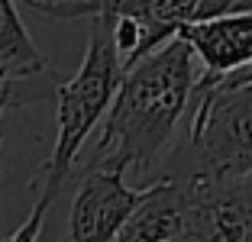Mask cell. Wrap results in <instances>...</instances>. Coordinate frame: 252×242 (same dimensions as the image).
<instances>
[{"label":"cell","instance_id":"9c48e42d","mask_svg":"<svg viewBox=\"0 0 252 242\" xmlns=\"http://www.w3.org/2000/svg\"><path fill=\"white\" fill-rule=\"evenodd\" d=\"M55 84L45 78H30V81H7L0 78V113L13 110V107H26V103H39V100H49L55 94Z\"/></svg>","mask_w":252,"mask_h":242},{"label":"cell","instance_id":"30bf717a","mask_svg":"<svg viewBox=\"0 0 252 242\" xmlns=\"http://www.w3.org/2000/svg\"><path fill=\"white\" fill-rule=\"evenodd\" d=\"M26 7H32L42 16H55V20H71V16H94L100 3L110 0H23Z\"/></svg>","mask_w":252,"mask_h":242},{"label":"cell","instance_id":"ba28073f","mask_svg":"<svg viewBox=\"0 0 252 242\" xmlns=\"http://www.w3.org/2000/svg\"><path fill=\"white\" fill-rule=\"evenodd\" d=\"M45 74H52L49 71V59L30 39L16 3L13 0H0V78L30 81V78H45Z\"/></svg>","mask_w":252,"mask_h":242},{"label":"cell","instance_id":"5b68a950","mask_svg":"<svg viewBox=\"0 0 252 242\" xmlns=\"http://www.w3.org/2000/svg\"><path fill=\"white\" fill-rule=\"evenodd\" d=\"M139 197L142 187L126 181V171L84 161L74 181L65 242H113Z\"/></svg>","mask_w":252,"mask_h":242},{"label":"cell","instance_id":"7a4b0ae2","mask_svg":"<svg viewBox=\"0 0 252 242\" xmlns=\"http://www.w3.org/2000/svg\"><path fill=\"white\" fill-rule=\"evenodd\" d=\"M123 74L126 68L120 59L117 36H113V16L110 13L91 16V42L81 68L74 71L71 81H65L55 91V97H59V136H55L52 155L42 165V178L36 184V207L16 226V233H10L3 242H39L45 216L52 213L55 200L65 191L84 139L107 117Z\"/></svg>","mask_w":252,"mask_h":242},{"label":"cell","instance_id":"6da1fadb","mask_svg":"<svg viewBox=\"0 0 252 242\" xmlns=\"http://www.w3.org/2000/svg\"><path fill=\"white\" fill-rule=\"evenodd\" d=\"M200 61L185 36L168 39L126 68L100 132L84 161L136 178V187L162 181V165L188 117Z\"/></svg>","mask_w":252,"mask_h":242},{"label":"cell","instance_id":"8fae6325","mask_svg":"<svg viewBox=\"0 0 252 242\" xmlns=\"http://www.w3.org/2000/svg\"><path fill=\"white\" fill-rule=\"evenodd\" d=\"M0 117H3V113H0ZM0 242H3V239H0Z\"/></svg>","mask_w":252,"mask_h":242},{"label":"cell","instance_id":"277c9868","mask_svg":"<svg viewBox=\"0 0 252 242\" xmlns=\"http://www.w3.org/2000/svg\"><path fill=\"white\" fill-rule=\"evenodd\" d=\"M181 223L168 242H252V175L181 181Z\"/></svg>","mask_w":252,"mask_h":242},{"label":"cell","instance_id":"7c38bea8","mask_svg":"<svg viewBox=\"0 0 252 242\" xmlns=\"http://www.w3.org/2000/svg\"><path fill=\"white\" fill-rule=\"evenodd\" d=\"M39 242H42V239H39Z\"/></svg>","mask_w":252,"mask_h":242},{"label":"cell","instance_id":"3957f363","mask_svg":"<svg viewBox=\"0 0 252 242\" xmlns=\"http://www.w3.org/2000/svg\"><path fill=\"white\" fill-rule=\"evenodd\" d=\"M246 175H252V81H223L200 71L162 178L226 181Z\"/></svg>","mask_w":252,"mask_h":242},{"label":"cell","instance_id":"8992f818","mask_svg":"<svg viewBox=\"0 0 252 242\" xmlns=\"http://www.w3.org/2000/svg\"><path fill=\"white\" fill-rule=\"evenodd\" d=\"M197 10L200 0H110L100 3L97 13L113 16V36L123 68H133L149 52L181 36L188 23L197 20Z\"/></svg>","mask_w":252,"mask_h":242},{"label":"cell","instance_id":"52a82bcc","mask_svg":"<svg viewBox=\"0 0 252 242\" xmlns=\"http://www.w3.org/2000/svg\"><path fill=\"white\" fill-rule=\"evenodd\" d=\"M207 78H223L252 65V10H226L191 20L181 30Z\"/></svg>","mask_w":252,"mask_h":242}]
</instances>
